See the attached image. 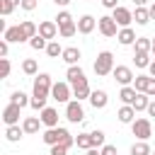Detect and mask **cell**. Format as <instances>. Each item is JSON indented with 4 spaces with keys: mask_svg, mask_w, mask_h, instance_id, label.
<instances>
[{
    "mask_svg": "<svg viewBox=\"0 0 155 155\" xmlns=\"http://www.w3.org/2000/svg\"><path fill=\"white\" fill-rule=\"evenodd\" d=\"M41 140L46 143V145H56V143H63V145H75V138L65 131V128H61V126H53V128H46L44 131V136H41Z\"/></svg>",
    "mask_w": 155,
    "mask_h": 155,
    "instance_id": "6da1fadb",
    "label": "cell"
},
{
    "mask_svg": "<svg viewBox=\"0 0 155 155\" xmlns=\"http://www.w3.org/2000/svg\"><path fill=\"white\" fill-rule=\"evenodd\" d=\"M114 53L111 51H102V53H97V61H94V73L99 75V78H107V75H111L114 73Z\"/></svg>",
    "mask_w": 155,
    "mask_h": 155,
    "instance_id": "7a4b0ae2",
    "label": "cell"
},
{
    "mask_svg": "<svg viewBox=\"0 0 155 155\" xmlns=\"http://www.w3.org/2000/svg\"><path fill=\"white\" fill-rule=\"evenodd\" d=\"M51 97L58 102V104H68L70 97H73V85L65 80V82H53L51 87Z\"/></svg>",
    "mask_w": 155,
    "mask_h": 155,
    "instance_id": "3957f363",
    "label": "cell"
},
{
    "mask_svg": "<svg viewBox=\"0 0 155 155\" xmlns=\"http://www.w3.org/2000/svg\"><path fill=\"white\" fill-rule=\"evenodd\" d=\"M97 29H99V34L102 36H107V39H111V36H116L119 34V24H116V19L111 17V15H104V17H99L97 19Z\"/></svg>",
    "mask_w": 155,
    "mask_h": 155,
    "instance_id": "277c9868",
    "label": "cell"
},
{
    "mask_svg": "<svg viewBox=\"0 0 155 155\" xmlns=\"http://www.w3.org/2000/svg\"><path fill=\"white\" fill-rule=\"evenodd\" d=\"M51 87H53V82H51V75H48V73L34 75V92H31V94H36V97H48V94H51Z\"/></svg>",
    "mask_w": 155,
    "mask_h": 155,
    "instance_id": "5b68a950",
    "label": "cell"
},
{
    "mask_svg": "<svg viewBox=\"0 0 155 155\" xmlns=\"http://www.w3.org/2000/svg\"><path fill=\"white\" fill-rule=\"evenodd\" d=\"M131 131H133V136H136L138 140H148V138L153 136V124H150V119L140 116V119H136V121L131 124Z\"/></svg>",
    "mask_w": 155,
    "mask_h": 155,
    "instance_id": "8992f818",
    "label": "cell"
},
{
    "mask_svg": "<svg viewBox=\"0 0 155 155\" xmlns=\"http://www.w3.org/2000/svg\"><path fill=\"white\" fill-rule=\"evenodd\" d=\"M65 119H68L70 124H80V121H85V109H82L80 99H70V102L65 104Z\"/></svg>",
    "mask_w": 155,
    "mask_h": 155,
    "instance_id": "52a82bcc",
    "label": "cell"
},
{
    "mask_svg": "<svg viewBox=\"0 0 155 155\" xmlns=\"http://www.w3.org/2000/svg\"><path fill=\"white\" fill-rule=\"evenodd\" d=\"M111 17L116 19L119 27H131V22H133V12H131L128 7H124V5L114 7V10H111Z\"/></svg>",
    "mask_w": 155,
    "mask_h": 155,
    "instance_id": "ba28073f",
    "label": "cell"
},
{
    "mask_svg": "<svg viewBox=\"0 0 155 155\" xmlns=\"http://www.w3.org/2000/svg\"><path fill=\"white\" fill-rule=\"evenodd\" d=\"M111 75H114V80H116L121 87H124V85H131V82L136 80V75H133V70H131L128 65H116Z\"/></svg>",
    "mask_w": 155,
    "mask_h": 155,
    "instance_id": "9c48e42d",
    "label": "cell"
},
{
    "mask_svg": "<svg viewBox=\"0 0 155 155\" xmlns=\"http://www.w3.org/2000/svg\"><path fill=\"white\" fill-rule=\"evenodd\" d=\"M19 111H22V107L15 104V102H10V104L2 109V121H5V126H15V124H19Z\"/></svg>",
    "mask_w": 155,
    "mask_h": 155,
    "instance_id": "30bf717a",
    "label": "cell"
},
{
    "mask_svg": "<svg viewBox=\"0 0 155 155\" xmlns=\"http://www.w3.org/2000/svg\"><path fill=\"white\" fill-rule=\"evenodd\" d=\"M39 34H41L44 39L53 41V39L58 36V24H56L53 19H44V22H39Z\"/></svg>",
    "mask_w": 155,
    "mask_h": 155,
    "instance_id": "8fae6325",
    "label": "cell"
},
{
    "mask_svg": "<svg viewBox=\"0 0 155 155\" xmlns=\"http://www.w3.org/2000/svg\"><path fill=\"white\" fill-rule=\"evenodd\" d=\"M39 119H41V124H44L46 128H53V126H58V111H56L53 107H46V109H41V111H39Z\"/></svg>",
    "mask_w": 155,
    "mask_h": 155,
    "instance_id": "7c38bea8",
    "label": "cell"
},
{
    "mask_svg": "<svg viewBox=\"0 0 155 155\" xmlns=\"http://www.w3.org/2000/svg\"><path fill=\"white\" fill-rule=\"evenodd\" d=\"M90 94H92V87H90V82L87 80H80V82H75L73 85V99H90Z\"/></svg>",
    "mask_w": 155,
    "mask_h": 155,
    "instance_id": "4fadbf2b",
    "label": "cell"
},
{
    "mask_svg": "<svg viewBox=\"0 0 155 155\" xmlns=\"http://www.w3.org/2000/svg\"><path fill=\"white\" fill-rule=\"evenodd\" d=\"M94 27H97V19H94L92 15H82V17L78 19V34H92Z\"/></svg>",
    "mask_w": 155,
    "mask_h": 155,
    "instance_id": "5bb4252c",
    "label": "cell"
},
{
    "mask_svg": "<svg viewBox=\"0 0 155 155\" xmlns=\"http://www.w3.org/2000/svg\"><path fill=\"white\" fill-rule=\"evenodd\" d=\"M116 39H119V44H121V46H133L138 36H136V31H133L131 27H121V29H119V34H116Z\"/></svg>",
    "mask_w": 155,
    "mask_h": 155,
    "instance_id": "9a60e30c",
    "label": "cell"
},
{
    "mask_svg": "<svg viewBox=\"0 0 155 155\" xmlns=\"http://www.w3.org/2000/svg\"><path fill=\"white\" fill-rule=\"evenodd\" d=\"M107 102H109V97H107L104 90H92V94H90V104H92V109H104Z\"/></svg>",
    "mask_w": 155,
    "mask_h": 155,
    "instance_id": "2e32d148",
    "label": "cell"
},
{
    "mask_svg": "<svg viewBox=\"0 0 155 155\" xmlns=\"http://www.w3.org/2000/svg\"><path fill=\"white\" fill-rule=\"evenodd\" d=\"M68 65H78L80 63V58H82V53H80V48H75V46H68V48H63V56H61Z\"/></svg>",
    "mask_w": 155,
    "mask_h": 155,
    "instance_id": "e0dca14e",
    "label": "cell"
},
{
    "mask_svg": "<svg viewBox=\"0 0 155 155\" xmlns=\"http://www.w3.org/2000/svg\"><path fill=\"white\" fill-rule=\"evenodd\" d=\"M65 80H68L70 85H75V82L87 80V78H85V70H82L80 65H68V70H65Z\"/></svg>",
    "mask_w": 155,
    "mask_h": 155,
    "instance_id": "ac0fdd59",
    "label": "cell"
},
{
    "mask_svg": "<svg viewBox=\"0 0 155 155\" xmlns=\"http://www.w3.org/2000/svg\"><path fill=\"white\" fill-rule=\"evenodd\" d=\"M136 114H138V111H136L131 104H124V107L116 111V116H119L121 124H133V121H136Z\"/></svg>",
    "mask_w": 155,
    "mask_h": 155,
    "instance_id": "d6986e66",
    "label": "cell"
},
{
    "mask_svg": "<svg viewBox=\"0 0 155 155\" xmlns=\"http://www.w3.org/2000/svg\"><path fill=\"white\" fill-rule=\"evenodd\" d=\"M2 39H7L10 44H22V41H27L24 34H22V27H19V24H17V27H7V31H5Z\"/></svg>",
    "mask_w": 155,
    "mask_h": 155,
    "instance_id": "ffe728a7",
    "label": "cell"
},
{
    "mask_svg": "<svg viewBox=\"0 0 155 155\" xmlns=\"http://www.w3.org/2000/svg\"><path fill=\"white\" fill-rule=\"evenodd\" d=\"M138 97V90L133 87V85H124L121 87V92H119V99L124 102V104H133V99Z\"/></svg>",
    "mask_w": 155,
    "mask_h": 155,
    "instance_id": "44dd1931",
    "label": "cell"
},
{
    "mask_svg": "<svg viewBox=\"0 0 155 155\" xmlns=\"http://www.w3.org/2000/svg\"><path fill=\"white\" fill-rule=\"evenodd\" d=\"M39 126H44L39 116H27V119L22 121V128H24V133H29V136H31V133H39Z\"/></svg>",
    "mask_w": 155,
    "mask_h": 155,
    "instance_id": "7402d4cb",
    "label": "cell"
},
{
    "mask_svg": "<svg viewBox=\"0 0 155 155\" xmlns=\"http://www.w3.org/2000/svg\"><path fill=\"white\" fill-rule=\"evenodd\" d=\"M22 136H24V128H22L19 124H15V126H7V128H5V138H7L10 143L22 140Z\"/></svg>",
    "mask_w": 155,
    "mask_h": 155,
    "instance_id": "603a6c76",
    "label": "cell"
},
{
    "mask_svg": "<svg viewBox=\"0 0 155 155\" xmlns=\"http://www.w3.org/2000/svg\"><path fill=\"white\" fill-rule=\"evenodd\" d=\"M133 19H136V24H140V27H145L153 17H150V10L148 7H136V12H133Z\"/></svg>",
    "mask_w": 155,
    "mask_h": 155,
    "instance_id": "cb8c5ba5",
    "label": "cell"
},
{
    "mask_svg": "<svg viewBox=\"0 0 155 155\" xmlns=\"http://www.w3.org/2000/svg\"><path fill=\"white\" fill-rule=\"evenodd\" d=\"M19 27H22V34H24V39H27V41H29L31 36H36V34H39V24H34L31 19H24Z\"/></svg>",
    "mask_w": 155,
    "mask_h": 155,
    "instance_id": "d4e9b609",
    "label": "cell"
},
{
    "mask_svg": "<svg viewBox=\"0 0 155 155\" xmlns=\"http://www.w3.org/2000/svg\"><path fill=\"white\" fill-rule=\"evenodd\" d=\"M133 63L136 68H148L153 61H150V51H136L133 53Z\"/></svg>",
    "mask_w": 155,
    "mask_h": 155,
    "instance_id": "484cf974",
    "label": "cell"
},
{
    "mask_svg": "<svg viewBox=\"0 0 155 155\" xmlns=\"http://www.w3.org/2000/svg\"><path fill=\"white\" fill-rule=\"evenodd\" d=\"M148 104H150V94H145V92H138V97L133 99V109L136 111H148Z\"/></svg>",
    "mask_w": 155,
    "mask_h": 155,
    "instance_id": "4316f807",
    "label": "cell"
},
{
    "mask_svg": "<svg viewBox=\"0 0 155 155\" xmlns=\"http://www.w3.org/2000/svg\"><path fill=\"white\" fill-rule=\"evenodd\" d=\"M75 34H78V22H68V24L58 27V36H63V39H70Z\"/></svg>",
    "mask_w": 155,
    "mask_h": 155,
    "instance_id": "83f0119b",
    "label": "cell"
},
{
    "mask_svg": "<svg viewBox=\"0 0 155 155\" xmlns=\"http://www.w3.org/2000/svg\"><path fill=\"white\" fill-rule=\"evenodd\" d=\"M150 153H153V150H150L148 140H138V143L131 145V155H150Z\"/></svg>",
    "mask_w": 155,
    "mask_h": 155,
    "instance_id": "f1b7e54d",
    "label": "cell"
},
{
    "mask_svg": "<svg viewBox=\"0 0 155 155\" xmlns=\"http://www.w3.org/2000/svg\"><path fill=\"white\" fill-rule=\"evenodd\" d=\"M17 5H22V0H0V15H2V17L12 15V10H15Z\"/></svg>",
    "mask_w": 155,
    "mask_h": 155,
    "instance_id": "f546056e",
    "label": "cell"
},
{
    "mask_svg": "<svg viewBox=\"0 0 155 155\" xmlns=\"http://www.w3.org/2000/svg\"><path fill=\"white\" fill-rule=\"evenodd\" d=\"M29 46H31L34 51H46V46H48V39H44L41 34H36V36H31V39H29Z\"/></svg>",
    "mask_w": 155,
    "mask_h": 155,
    "instance_id": "4dcf8cb0",
    "label": "cell"
},
{
    "mask_svg": "<svg viewBox=\"0 0 155 155\" xmlns=\"http://www.w3.org/2000/svg\"><path fill=\"white\" fill-rule=\"evenodd\" d=\"M10 102H15V104H19L22 109L24 107H29V102H31V97H27L22 90H17V92H12V97H10Z\"/></svg>",
    "mask_w": 155,
    "mask_h": 155,
    "instance_id": "1f68e13d",
    "label": "cell"
},
{
    "mask_svg": "<svg viewBox=\"0 0 155 155\" xmlns=\"http://www.w3.org/2000/svg\"><path fill=\"white\" fill-rule=\"evenodd\" d=\"M75 145L82 148V150H90V148H92V136H90V133H78V136H75Z\"/></svg>",
    "mask_w": 155,
    "mask_h": 155,
    "instance_id": "d6a6232c",
    "label": "cell"
},
{
    "mask_svg": "<svg viewBox=\"0 0 155 155\" xmlns=\"http://www.w3.org/2000/svg\"><path fill=\"white\" fill-rule=\"evenodd\" d=\"M150 48H153V39H148V36H138L133 44V51H150Z\"/></svg>",
    "mask_w": 155,
    "mask_h": 155,
    "instance_id": "836d02e7",
    "label": "cell"
},
{
    "mask_svg": "<svg viewBox=\"0 0 155 155\" xmlns=\"http://www.w3.org/2000/svg\"><path fill=\"white\" fill-rule=\"evenodd\" d=\"M22 70H24V75H39V65H36V61H34V58L22 61Z\"/></svg>",
    "mask_w": 155,
    "mask_h": 155,
    "instance_id": "e575fe53",
    "label": "cell"
},
{
    "mask_svg": "<svg viewBox=\"0 0 155 155\" xmlns=\"http://www.w3.org/2000/svg\"><path fill=\"white\" fill-rule=\"evenodd\" d=\"M46 53L51 56V58H58V56H63V46L53 39V41H48V46H46Z\"/></svg>",
    "mask_w": 155,
    "mask_h": 155,
    "instance_id": "d590c367",
    "label": "cell"
},
{
    "mask_svg": "<svg viewBox=\"0 0 155 155\" xmlns=\"http://www.w3.org/2000/svg\"><path fill=\"white\" fill-rule=\"evenodd\" d=\"M148 80H150V75H136L133 87H136L138 92H145V90H148Z\"/></svg>",
    "mask_w": 155,
    "mask_h": 155,
    "instance_id": "8d00e7d4",
    "label": "cell"
},
{
    "mask_svg": "<svg viewBox=\"0 0 155 155\" xmlns=\"http://www.w3.org/2000/svg\"><path fill=\"white\" fill-rule=\"evenodd\" d=\"M46 99H48V97H36V94H31L29 107H31L34 111H41V109H46Z\"/></svg>",
    "mask_w": 155,
    "mask_h": 155,
    "instance_id": "74e56055",
    "label": "cell"
},
{
    "mask_svg": "<svg viewBox=\"0 0 155 155\" xmlns=\"http://www.w3.org/2000/svg\"><path fill=\"white\" fill-rule=\"evenodd\" d=\"M90 136H92V148H102V145L107 143V140H104V131H99V128L92 131Z\"/></svg>",
    "mask_w": 155,
    "mask_h": 155,
    "instance_id": "f35d334b",
    "label": "cell"
},
{
    "mask_svg": "<svg viewBox=\"0 0 155 155\" xmlns=\"http://www.w3.org/2000/svg\"><path fill=\"white\" fill-rule=\"evenodd\" d=\"M68 22H73L70 12H68V10H61V12H58V17H56V24L61 27V24H68Z\"/></svg>",
    "mask_w": 155,
    "mask_h": 155,
    "instance_id": "ab89813d",
    "label": "cell"
},
{
    "mask_svg": "<svg viewBox=\"0 0 155 155\" xmlns=\"http://www.w3.org/2000/svg\"><path fill=\"white\" fill-rule=\"evenodd\" d=\"M48 155H68V145L56 143V145H51V153H48Z\"/></svg>",
    "mask_w": 155,
    "mask_h": 155,
    "instance_id": "60d3db41",
    "label": "cell"
},
{
    "mask_svg": "<svg viewBox=\"0 0 155 155\" xmlns=\"http://www.w3.org/2000/svg\"><path fill=\"white\" fill-rule=\"evenodd\" d=\"M10 68H12V65H10V58H0V75H2V78L10 75Z\"/></svg>",
    "mask_w": 155,
    "mask_h": 155,
    "instance_id": "b9f144b4",
    "label": "cell"
},
{
    "mask_svg": "<svg viewBox=\"0 0 155 155\" xmlns=\"http://www.w3.org/2000/svg\"><path fill=\"white\" fill-rule=\"evenodd\" d=\"M36 5H39V0H22V10H27V12H31V10H36Z\"/></svg>",
    "mask_w": 155,
    "mask_h": 155,
    "instance_id": "7bdbcfd3",
    "label": "cell"
},
{
    "mask_svg": "<svg viewBox=\"0 0 155 155\" xmlns=\"http://www.w3.org/2000/svg\"><path fill=\"white\" fill-rule=\"evenodd\" d=\"M7 53H10V41L2 39L0 41V58H7Z\"/></svg>",
    "mask_w": 155,
    "mask_h": 155,
    "instance_id": "ee69618b",
    "label": "cell"
},
{
    "mask_svg": "<svg viewBox=\"0 0 155 155\" xmlns=\"http://www.w3.org/2000/svg\"><path fill=\"white\" fill-rule=\"evenodd\" d=\"M102 155H119V153H116V145L104 143V145H102Z\"/></svg>",
    "mask_w": 155,
    "mask_h": 155,
    "instance_id": "f6af8a7d",
    "label": "cell"
},
{
    "mask_svg": "<svg viewBox=\"0 0 155 155\" xmlns=\"http://www.w3.org/2000/svg\"><path fill=\"white\" fill-rule=\"evenodd\" d=\"M145 94L155 97V78H150V80H148V90H145Z\"/></svg>",
    "mask_w": 155,
    "mask_h": 155,
    "instance_id": "bcb514c9",
    "label": "cell"
},
{
    "mask_svg": "<svg viewBox=\"0 0 155 155\" xmlns=\"http://www.w3.org/2000/svg\"><path fill=\"white\" fill-rule=\"evenodd\" d=\"M107 10H114V7H119V0H99Z\"/></svg>",
    "mask_w": 155,
    "mask_h": 155,
    "instance_id": "7dc6e473",
    "label": "cell"
},
{
    "mask_svg": "<svg viewBox=\"0 0 155 155\" xmlns=\"http://www.w3.org/2000/svg\"><path fill=\"white\" fill-rule=\"evenodd\" d=\"M148 114L155 116V99H150V104H148Z\"/></svg>",
    "mask_w": 155,
    "mask_h": 155,
    "instance_id": "c3c4849f",
    "label": "cell"
},
{
    "mask_svg": "<svg viewBox=\"0 0 155 155\" xmlns=\"http://www.w3.org/2000/svg\"><path fill=\"white\" fill-rule=\"evenodd\" d=\"M58 7H65V5H70V0H53Z\"/></svg>",
    "mask_w": 155,
    "mask_h": 155,
    "instance_id": "681fc988",
    "label": "cell"
},
{
    "mask_svg": "<svg viewBox=\"0 0 155 155\" xmlns=\"http://www.w3.org/2000/svg\"><path fill=\"white\" fill-rule=\"evenodd\" d=\"M148 70H150V78H155V61H153V63L148 65Z\"/></svg>",
    "mask_w": 155,
    "mask_h": 155,
    "instance_id": "f907efd6",
    "label": "cell"
},
{
    "mask_svg": "<svg viewBox=\"0 0 155 155\" xmlns=\"http://www.w3.org/2000/svg\"><path fill=\"white\" fill-rule=\"evenodd\" d=\"M87 155H102V150H97V148H90V150H87Z\"/></svg>",
    "mask_w": 155,
    "mask_h": 155,
    "instance_id": "816d5d0a",
    "label": "cell"
},
{
    "mask_svg": "<svg viewBox=\"0 0 155 155\" xmlns=\"http://www.w3.org/2000/svg\"><path fill=\"white\" fill-rule=\"evenodd\" d=\"M145 2H148V0H133V5H136V7H145Z\"/></svg>",
    "mask_w": 155,
    "mask_h": 155,
    "instance_id": "f5cc1de1",
    "label": "cell"
},
{
    "mask_svg": "<svg viewBox=\"0 0 155 155\" xmlns=\"http://www.w3.org/2000/svg\"><path fill=\"white\" fill-rule=\"evenodd\" d=\"M148 10H150V17H153V19H155V2H153V5H150V7H148Z\"/></svg>",
    "mask_w": 155,
    "mask_h": 155,
    "instance_id": "db71d44e",
    "label": "cell"
},
{
    "mask_svg": "<svg viewBox=\"0 0 155 155\" xmlns=\"http://www.w3.org/2000/svg\"><path fill=\"white\" fill-rule=\"evenodd\" d=\"M150 53H153V56H155V39H153V48H150Z\"/></svg>",
    "mask_w": 155,
    "mask_h": 155,
    "instance_id": "11a10c76",
    "label": "cell"
},
{
    "mask_svg": "<svg viewBox=\"0 0 155 155\" xmlns=\"http://www.w3.org/2000/svg\"><path fill=\"white\" fill-rule=\"evenodd\" d=\"M150 155H155V153H150Z\"/></svg>",
    "mask_w": 155,
    "mask_h": 155,
    "instance_id": "9f6ffc18",
    "label": "cell"
},
{
    "mask_svg": "<svg viewBox=\"0 0 155 155\" xmlns=\"http://www.w3.org/2000/svg\"><path fill=\"white\" fill-rule=\"evenodd\" d=\"M153 153H155V150H153Z\"/></svg>",
    "mask_w": 155,
    "mask_h": 155,
    "instance_id": "6f0895ef",
    "label": "cell"
}]
</instances>
